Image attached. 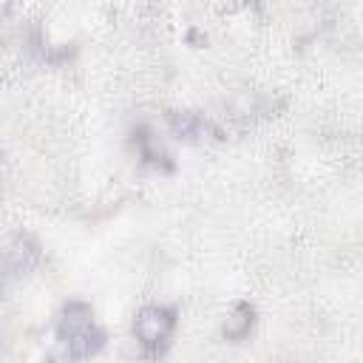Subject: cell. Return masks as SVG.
I'll return each mask as SVG.
<instances>
[{
	"mask_svg": "<svg viewBox=\"0 0 363 363\" xmlns=\"http://www.w3.org/2000/svg\"><path fill=\"white\" fill-rule=\"evenodd\" d=\"M57 340L68 360H85L102 349L105 335L94 323V315L85 303H68L57 326Z\"/></svg>",
	"mask_w": 363,
	"mask_h": 363,
	"instance_id": "cell-1",
	"label": "cell"
},
{
	"mask_svg": "<svg viewBox=\"0 0 363 363\" xmlns=\"http://www.w3.org/2000/svg\"><path fill=\"white\" fill-rule=\"evenodd\" d=\"M176 329V312L167 306H145L133 320V335L147 352H162Z\"/></svg>",
	"mask_w": 363,
	"mask_h": 363,
	"instance_id": "cell-2",
	"label": "cell"
},
{
	"mask_svg": "<svg viewBox=\"0 0 363 363\" xmlns=\"http://www.w3.org/2000/svg\"><path fill=\"white\" fill-rule=\"evenodd\" d=\"M250 326H252V309L247 303H238L233 318H227V323H224V335L227 337H244L250 332Z\"/></svg>",
	"mask_w": 363,
	"mask_h": 363,
	"instance_id": "cell-3",
	"label": "cell"
}]
</instances>
